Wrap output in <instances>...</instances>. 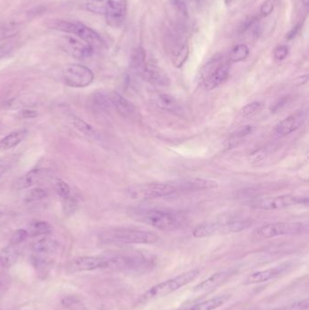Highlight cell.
I'll list each match as a JSON object with an SVG mask.
<instances>
[{
  "label": "cell",
  "mask_w": 309,
  "mask_h": 310,
  "mask_svg": "<svg viewBox=\"0 0 309 310\" xmlns=\"http://www.w3.org/2000/svg\"><path fill=\"white\" fill-rule=\"evenodd\" d=\"M133 220L163 231L176 230L184 224V218L173 212L155 209H133L128 211Z\"/></svg>",
  "instance_id": "6da1fadb"
},
{
  "label": "cell",
  "mask_w": 309,
  "mask_h": 310,
  "mask_svg": "<svg viewBox=\"0 0 309 310\" xmlns=\"http://www.w3.org/2000/svg\"><path fill=\"white\" fill-rule=\"evenodd\" d=\"M199 275V269H192L187 272L178 275L173 279H168L159 284L155 285L151 289H148L139 300V303L144 304L149 301L156 299H161L172 294L176 290L182 289L184 286L189 284Z\"/></svg>",
  "instance_id": "7a4b0ae2"
},
{
  "label": "cell",
  "mask_w": 309,
  "mask_h": 310,
  "mask_svg": "<svg viewBox=\"0 0 309 310\" xmlns=\"http://www.w3.org/2000/svg\"><path fill=\"white\" fill-rule=\"evenodd\" d=\"M47 26L51 29L76 35L83 41L91 45L93 48H98L104 44L102 37H100L97 32H95L89 26H85L81 22L69 21L55 18L48 20Z\"/></svg>",
  "instance_id": "3957f363"
},
{
  "label": "cell",
  "mask_w": 309,
  "mask_h": 310,
  "mask_svg": "<svg viewBox=\"0 0 309 310\" xmlns=\"http://www.w3.org/2000/svg\"><path fill=\"white\" fill-rule=\"evenodd\" d=\"M105 242L119 244H154L159 237L153 232L134 229H114L103 234Z\"/></svg>",
  "instance_id": "277c9868"
},
{
  "label": "cell",
  "mask_w": 309,
  "mask_h": 310,
  "mask_svg": "<svg viewBox=\"0 0 309 310\" xmlns=\"http://www.w3.org/2000/svg\"><path fill=\"white\" fill-rule=\"evenodd\" d=\"M251 226V222L247 220H230L225 221L207 222L197 227L192 235L195 238H205L215 234L236 233L247 230Z\"/></svg>",
  "instance_id": "5b68a950"
},
{
  "label": "cell",
  "mask_w": 309,
  "mask_h": 310,
  "mask_svg": "<svg viewBox=\"0 0 309 310\" xmlns=\"http://www.w3.org/2000/svg\"><path fill=\"white\" fill-rule=\"evenodd\" d=\"M178 190L173 184H144L131 186L127 193L132 200H147L167 197Z\"/></svg>",
  "instance_id": "8992f818"
},
{
  "label": "cell",
  "mask_w": 309,
  "mask_h": 310,
  "mask_svg": "<svg viewBox=\"0 0 309 310\" xmlns=\"http://www.w3.org/2000/svg\"><path fill=\"white\" fill-rule=\"evenodd\" d=\"M308 197L299 195L285 194L253 200L248 203V205L252 209L256 210H272L285 209L299 204H308Z\"/></svg>",
  "instance_id": "52a82bcc"
},
{
  "label": "cell",
  "mask_w": 309,
  "mask_h": 310,
  "mask_svg": "<svg viewBox=\"0 0 309 310\" xmlns=\"http://www.w3.org/2000/svg\"><path fill=\"white\" fill-rule=\"evenodd\" d=\"M63 83L73 88H84L94 82L95 74L87 66L79 63H70L62 70Z\"/></svg>",
  "instance_id": "ba28073f"
},
{
  "label": "cell",
  "mask_w": 309,
  "mask_h": 310,
  "mask_svg": "<svg viewBox=\"0 0 309 310\" xmlns=\"http://www.w3.org/2000/svg\"><path fill=\"white\" fill-rule=\"evenodd\" d=\"M307 226L302 222H275L258 228L255 234L262 239H271L283 235H297L306 232Z\"/></svg>",
  "instance_id": "9c48e42d"
},
{
  "label": "cell",
  "mask_w": 309,
  "mask_h": 310,
  "mask_svg": "<svg viewBox=\"0 0 309 310\" xmlns=\"http://www.w3.org/2000/svg\"><path fill=\"white\" fill-rule=\"evenodd\" d=\"M110 266L111 258L108 257H80L70 262L68 269L72 272H80L108 268Z\"/></svg>",
  "instance_id": "30bf717a"
},
{
  "label": "cell",
  "mask_w": 309,
  "mask_h": 310,
  "mask_svg": "<svg viewBox=\"0 0 309 310\" xmlns=\"http://www.w3.org/2000/svg\"><path fill=\"white\" fill-rule=\"evenodd\" d=\"M62 48L64 52L67 53L71 57L84 60L91 58L94 54L95 48L91 45L83 41L82 39L79 40L74 37H65L62 41Z\"/></svg>",
  "instance_id": "8fae6325"
},
{
  "label": "cell",
  "mask_w": 309,
  "mask_h": 310,
  "mask_svg": "<svg viewBox=\"0 0 309 310\" xmlns=\"http://www.w3.org/2000/svg\"><path fill=\"white\" fill-rule=\"evenodd\" d=\"M137 74L148 83L158 86H168L171 84L167 73L154 63L145 62Z\"/></svg>",
  "instance_id": "7c38bea8"
},
{
  "label": "cell",
  "mask_w": 309,
  "mask_h": 310,
  "mask_svg": "<svg viewBox=\"0 0 309 310\" xmlns=\"http://www.w3.org/2000/svg\"><path fill=\"white\" fill-rule=\"evenodd\" d=\"M107 7L105 17L113 27H119L123 24L127 10L126 0H106Z\"/></svg>",
  "instance_id": "4fadbf2b"
},
{
  "label": "cell",
  "mask_w": 309,
  "mask_h": 310,
  "mask_svg": "<svg viewBox=\"0 0 309 310\" xmlns=\"http://www.w3.org/2000/svg\"><path fill=\"white\" fill-rule=\"evenodd\" d=\"M233 272L230 269L221 270L219 272L211 275L210 278L203 280L201 283L197 285L194 288V293L196 294L202 295L209 293L212 291L213 289H217L222 284H224L228 279L231 278Z\"/></svg>",
  "instance_id": "5bb4252c"
},
{
  "label": "cell",
  "mask_w": 309,
  "mask_h": 310,
  "mask_svg": "<svg viewBox=\"0 0 309 310\" xmlns=\"http://www.w3.org/2000/svg\"><path fill=\"white\" fill-rule=\"evenodd\" d=\"M306 119L307 114L305 112H298L280 122L276 126L275 131L279 136H287L302 126Z\"/></svg>",
  "instance_id": "9a60e30c"
},
{
  "label": "cell",
  "mask_w": 309,
  "mask_h": 310,
  "mask_svg": "<svg viewBox=\"0 0 309 310\" xmlns=\"http://www.w3.org/2000/svg\"><path fill=\"white\" fill-rule=\"evenodd\" d=\"M177 190L184 191H197V190H206L213 189L219 187V184L212 180L202 179V178H191V179L183 180L177 184H173Z\"/></svg>",
  "instance_id": "2e32d148"
},
{
  "label": "cell",
  "mask_w": 309,
  "mask_h": 310,
  "mask_svg": "<svg viewBox=\"0 0 309 310\" xmlns=\"http://www.w3.org/2000/svg\"><path fill=\"white\" fill-rule=\"evenodd\" d=\"M108 98L110 100L112 107H114L121 116L125 118H133L136 116V107L119 93L111 92L108 95Z\"/></svg>",
  "instance_id": "e0dca14e"
},
{
  "label": "cell",
  "mask_w": 309,
  "mask_h": 310,
  "mask_svg": "<svg viewBox=\"0 0 309 310\" xmlns=\"http://www.w3.org/2000/svg\"><path fill=\"white\" fill-rule=\"evenodd\" d=\"M48 176V171L46 169H34L19 177L15 184L16 189H28L42 183Z\"/></svg>",
  "instance_id": "ac0fdd59"
},
{
  "label": "cell",
  "mask_w": 309,
  "mask_h": 310,
  "mask_svg": "<svg viewBox=\"0 0 309 310\" xmlns=\"http://www.w3.org/2000/svg\"><path fill=\"white\" fill-rule=\"evenodd\" d=\"M287 266H279L274 268H267L265 270H260L250 274L244 281L245 285L257 284L269 281L274 278H277L279 275L283 273Z\"/></svg>",
  "instance_id": "d6986e66"
},
{
  "label": "cell",
  "mask_w": 309,
  "mask_h": 310,
  "mask_svg": "<svg viewBox=\"0 0 309 310\" xmlns=\"http://www.w3.org/2000/svg\"><path fill=\"white\" fill-rule=\"evenodd\" d=\"M230 75V66L227 63H221L205 80L204 87L207 90H213L220 84L225 83Z\"/></svg>",
  "instance_id": "ffe728a7"
},
{
  "label": "cell",
  "mask_w": 309,
  "mask_h": 310,
  "mask_svg": "<svg viewBox=\"0 0 309 310\" xmlns=\"http://www.w3.org/2000/svg\"><path fill=\"white\" fill-rule=\"evenodd\" d=\"M189 48L185 41L179 40L172 48V61L176 68H181L189 58Z\"/></svg>",
  "instance_id": "44dd1931"
},
{
  "label": "cell",
  "mask_w": 309,
  "mask_h": 310,
  "mask_svg": "<svg viewBox=\"0 0 309 310\" xmlns=\"http://www.w3.org/2000/svg\"><path fill=\"white\" fill-rule=\"evenodd\" d=\"M69 122L71 124V125L76 129L77 131L82 133L83 135H84L89 139H93V140H99L100 134L98 131H96V129H95L94 127L92 126L91 124H89L88 123L84 121L83 119L79 118L77 116H71L68 117Z\"/></svg>",
  "instance_id": "7402d4cb"
},
{
  "label": "cell",
  "mask_w": 309,
  "mask_h": 310,
  "mask_svg": "<svg viewBox=\"0 0 309 310\" xmlns=\"http://www.w3.org/2000/svg\"><path fill=\"white\" fill-rule=\"evenodd\" d=\"M157 105L163 111L181 116L184 113L182 105L172 95L161 94L157 96Z\"/></svg>",
  "instance_id": "603a6c76"
},
{
  "label": "cell",
  "mask_w": 309,
  "mask_h": 310,
  "mask_svg": "<svg viewBox=\"0 0 309 310\" xmlns=\"http://www.w3.org/2000/svg\"><path fill=\"white\" fill-rule=\"evenodd\" d=\"M231 298L229 295H221L215 297L210 300H205L197 305L190 307L189 309L184 310H216L225 304L226 302Z\"/></svg>",
  "instance_id": "cb8c5ba5"
},
{
  "label": "cell",
  "mask_w": 309,
  "mask_h": 310,
  "mask_svg": "<svg viewBox=\"0 0 309 310\" xmlns=\"http://www.w3.org/2000/svg\"><path fill=\"white\" fill-rule=\"evenodd\" d=\"M58 243L56 241H53L48 238H44L33 245V251L34 254L42 255V256H48L52 253L56 252L58 249Z\"/></svg>",
  "instance_id": "d4e9b609"
},
{
  "label": "cell",
  "mask_w": 309,
  "mask_h": 310,
  "mask_svg": "<svg viewBox=\"0 0 309 310\" xmlns=\"http://www.w3.org/2000/svg\"><path fill=\"white\" fill-rule=\"evenodd\" d=\"M27 131L19 130L13 131L9 134L5 135L4 138L0 140V149L1 150H8L11 148L16 147L20 142L26 138Z\"/></svg>",
  "instance_id": "484cf974"
},
{
  "label": "cell",
  "mask_w": 309,
  "mask_h": 310,
  "mask_svg": "<svg viewBox=\"0 0 309 310\" xmlns=\"http://www.w3.org/2000/svg\"><path fill=\"white\" fill-rule=\"evenodd\" d=\"M19 252L16 248V245H12L5 248L0 253V264L5 268H9L14 263L16 262L18 258Z\"/></svg>",
  "instance_id": "4316f807"
},
{
  "label": "cell",
  "mask_w": 309,
  "mask_h": 310,
  "mask_svg": "<svg viewBox=\"0 0 309 310\" xmlns=\"http://www.w3.org/2000/svg\"><path fill=\"white\" fill-rule=\"evenodd\" d=\"M91 105L94 107L95 111L98 112H107L112 107L108 95H105L103 93L97 92L92 97Z\"/></svg>",
  "instance_id": "83f0119b"
},
{
  "label": "cell",
  "mask_w": 309,
  "mask_h": 310,
  "mask_svg": "<svg viewBox=\"0 0 309 310\" xmlns=\"http://www.w3.org/2000/svg\"><path fill=\"white\" fill-rule=\"evenodd\" d=\"M146 62L145 58V52L142 48H138L133 50L131 54V61H130V66L131 70L134 71L135 73H138V71L142 68V65Z\"/></svg>",
  "instance_id": "f1b7e54d"
},
{
  "label": "cell",
  "mask_w": 309,
  "mask_h": 310,
  "mask_svg": "<svg viewBox=\"0 0 309 310\" xmlns=\"http://www.w3.org/2000/svg\"><path fill=\"white\" fill-rule=\"evenodd\" d=\"M52 232V228L49 225V223L46 221H36L33 222L28 232V236L32 237L40 236V235H48Z\"/></svg>",
  "instance_id": "f546056e"
},
{
  "label": "cell",
  "mask_w": 309,
  "mask_h": 310,
  "mask_svg": "<svg viewBox=\"0 0 309 310\" xmlns=\"http://www.w3.org/2000/svg\"><path fill=\"white\" fill-rule=\"evenodd\" d=\"M249 55V49L244 44H240L237 45L236 47L232 48L231 53H230V61L233 63H238L241 62L243 60H245Z\"/></svg>",
  "instance_id": "4dcf8cb0"
},
{
  "label": "cell",
  "mask_w": 309,
  "mask_h": 310,
  "mask_svg": "<svg viewBox=\"0 0 309 310\" xmlns=\"http://www.w3.org/2000/svg\"><path fill=\"white\" fill-rule=\"evenodd\" d=\"M107 7L106 0H87L84 4V8L93 14L105 16Z\"/></svg>",
  "instance_id": "1f68e13d"
},
{
  "label": "cell",
  "mask_w": 309,
  "mask_h": 310,
  "mask_svg": "<svg viewBox=\"0 0 309 310\" xmlns=\"http://www.w3.org/2000/svg\"><path fill=\"white\" fill-rule=\"evenodd\" d=\"M221 62V58L220 57H214L212 59H210L208 63L205 64L204 66L200 70L199 73V81L204 83L205 80L210 76V74L217 68Z\"/></svg>",
  "instance_id": "d6a6232c"
},
{
  "label": "cell",
  "mask_w": 309,
  "mask_h": 310,
  "mask_svg": "<svg viewBox=\"0 0 309 310\" xmlns=\"http://www.w3.org/2000/svg\"><path fill=\"white\" fill-rule=\"evenodd\" d=\"M53 186L54 189L56 190L57 194L63 200L71 196V189L68 184H66L64 181L59 178H55L53 180Z\"/></svg>",
  "instance_id": "836d02e7"
},
{
  "label": "cell",
  "mask_w": 309,
  "mask_h": 310,
  "mask_svg": "<svg viewBox=\"0 0 309 310\" xmlns=\"http://www.w3.org/2000/svg\"><path fill=\"white\" fill-rule=\"evenodd\" d=\"M171 5L173 8V10L176 14V16L179 19H183L184 21L188 20L189 17V12L186 3L184 0H170Z\"/></svg>",
  "instance_id": "e575fe53"
},
{
  "label": "cell",
  "mask_w": 309,
  "mask_h": 310,
  "mask_svg": "<svg viewBox=\"0 0 309 310\" xmlns=\"http://www.w3.org/2000/svg\"><path fill=\"white\" fill-rule=\"evenodd\" d=\"M47 192L41 188H34L30 189L26 195V200L27 202H34L37 200H41L47 197Z\"/></svg>",
  "instance_id": "d590c367"
},
{
  "label": "cell",
  "mask_w": 309,
  "mask_h": 310,
  "mask_svg": "<svg viewBox=\"0 0 309 310\" xmlns=\"http://www.w3.org/2000/svg\"><path fill=\"white\" fill-rule=\"evenodd\" d=\"M62 201H63V211L65 214L67 215L73 214L77 210V207H78L77 201L72 196H70L66 199H63Z\"/></svg>",
  "instance_id": "8d00e7d4"
},
{
  "label": "cell",
  "mask_w": 309,
  "mask_h": 310,
  "mask_svg": "<svg viewBox=\"0 0 309 310\" xmlns=\"http://www.w3.org/2000/svg\"><path fill=\"white\" fill-rule=\"evenodd\" d=\"M262 107V103L260 102H253L248 105H245L241 110V115L244 117L252 116L260 110Z\"/></svg>",
  "instance_id": "74e56055"
},
{
  "label": "cell",
  "mask_w": 309,
  "mask_h": 310,
  "mask_svg": "<svg viewBox=\"0 0 309 310\" xmlns=\"http://www.w3.org/2000/svg\"><path fill=\"white\" fill-rule=\"evenodd\" d=\"M16 163V158L14 156L2 158L0 160V178Z\"/></svg>",
  "instance_id": "f35d334b"
},
{
  "label": "cell",
  "mask_w": 309,
  "mask_h": 310,
  "mask_svg": "<svg viewBox=\"0 0 309 310\" xmlns=\"http://www.w3.org/2000/svg\"><path fill=\"white\" fill-rule=\"evenodd\" d=\"M28 237V232L26 230H17L13 233L11 237V244L12 245H18L23 242H25L26 238Z\"/></svg>",
  "instance_id": "ab89813d"
},
{
  "label": "cell",
  "mask_w": 309,
  "mask_h": 310,
  "mask_svg": "<svg viewBox=\"0 0 309 310\" xmlns=\"http://www.w3.org/2000/svg\"><path fill=\"white\" fill-rule=\"evenodd\" d=\"M266 155H267V149L264 147L259 148V149L255 150L253 153H250L249 159L251 160V162L253 163H259L264 158L266 157Z\"/></svg>",
  "instance_id": "60d3db41"
},
{
  "label": "cell",
  "mask_w": 309,
  "mask_h": 310,
  "mask_svg": "<svg viewBox=\"0 0 309 310\" xmlns=\"http://www.w3.org/2000/svg\"><path fill=\"white\" fill-rule=\"evenodd\" d=\"M288 56V48L287 46H284V45L278 46L274 50V58H275L276 60H278V61L284 60Z\"/></svg>",
  "instance_id": "b9f144b4"
},
{
  "label": "cell",
  "mask_w": 309,
  "mask_h": 310,
  "mask_svg": "<svg viewBox=\"0 0 309 310\" xmlns=\"http://www.w3.org/2000/svg\"><path fill=\"white\" fill-rule=\"evenodd\" d=\"M290 100V95H285L278 99L271 107V113H277L279 110H281L284 106L288 105V102Z\"/></svg>",
  "instance_id": "7bdbcfd3"
},
{
  "label": "cell",
  "mask_w": 309,
  "mask_h": 310,
  "mask_svg": "<svg viewBox=\"0 0 309 310\" xmlns=\"http://www.w3.org/2000/svg\"><path fill=\"white\" fill-rule=\"evenodd\" d=\"M274 11V4L271 0L265 1L260 6V14L263 16H269Z\"/></svg>",
  "instance_id": "ee69618b"
},
{
  "label": "cell",
  "mask_w": 309,
  "mask_h": 310,
  "mask_svg": "<svg viewBox=\"0 0 309 310\" xmlns=\"http://www.w3.org/2000/svg\"><path fill=\"white\" fill-rule=\"evenodd\" d=\"M37 112L34 110H30V109H25V110H22L19 113V117L23 118V119H31V118L37 117Z\"/></svg>",
  "instance_id": "f6af8a7d"
},
{
  "label": "cell",
  "mask_w": 309,
  "mask_h": 310,
  "mask_svg": "<svg viewBox=\"0 0 309 310\" xmlns=\"http://www.w3.org/2000/svg\"><path fill=\"white\" fill-rule=\"evenodd\" d=\"M300 27H301V25L299 24V25H297V26L293 27L290 31L288 32V34H287V37L286 38L288 39V40H291V39H293L294 37H296L297 35H298V33H299V29H300Z\"/></svg>",
  "instance_id": "bcb514c9"
},
{
  "label": "cell",
  "mask_w": 309,
  "mask_h": 310,
  "mask_svg": "<svg viewBox=\"0 0 309 310\" xmlns=\"http://www.w3.org/2000/svg\"><path fill=\"white\" fill-rule=\"evenodd\" d=\"M301 2H302V4L304 5L306 8H308V7H309V0H301Z\"/></svg>",
  "instance_id": "7dc6e473"
},
{
  "label": "cell",
  "mask_w": 309,
  "mask_h": 310,
  "mask_svg": "<svg viewBox=\"0 0 309 310\" xmlns=\"http://www.w3.org/2000/svg\"><path fill=\"white\" fill-rule=\"evenodd\" d=\"M226 5H230L231 2H233V0H224Z\"/></svg>",
  "instance_id": "c3c4849f"
},
{
  "label": "cell",
  "mask_w": 309,
  "mask_h": 310,
  "mask_svg": "<svg viewBox=\"0 0 309 310\" xmlns=\"http://www.w3.org/2000/svg\"><path fill=\"white\" fill-rule=\"evenodd\" d=\"M3 54H4V51H3V50H1V51H0V58L3 56Z\"/></svg>",
  "instance_id": "681fc988"
},
{
  "label": "cell",
  "mask_w": 309,
  "mask_h": 310,
  "mask_svg": "<svg viewBox=\"0 0 309 310\" xmlns=\"http://www.w3.org/2000/svg\"><path fill=\"white\" fill-rule=\"evenodd\" d=\"M1 216H2V212H0V217H1Z\"/></svg>",
  "instance_id": "f907efd6"
},
{
  "label": "cell",
  "mask_w": 309,
  "mask_h": 310,
  "mask_svg": "<svg viewBox=\"0 0 309 310\" xmlns=\"http://www.w3.org/2000/svg\"></svg>",
  "instance_id": "816d5d0a"
}]
</instances>
